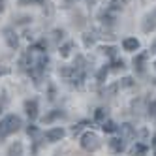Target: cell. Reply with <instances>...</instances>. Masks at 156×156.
Segmentation results:
<instances>
[{"label":"cell","mask_w":156,"mask_h":156,"mask_svg":"<svg viewBox=\"0 0 156 156\" xmlns=\"http://www.w3.org/2000/svg\"><path fill=\"white\" fill-rule=\"evenodd\" d=\"M21 128V119L17 115H8L0 120V139H4L8 136H12L13 132Z\"/></svg>","instance_id":"1"},{"label":"cell","mask_w":156,"mask_h":156,"mask_svg":"<svg viewBox=\"0 0 156 156\" xmlns=\"http://www.w3.org/2000/svg\"><path fill=\"white\" fill-rule=\"evenodd\" d=\"M81 147L85 151H88V152H94V151H98L102 147V143H100V137L94 132H87V133L81 136Z\"/></svg>","instance_id":"2"},{"label":"cell","mask_w":156,"mask_h":156,"mask_svg":"<svg viewBox=\"0 0 156 156\" xmlns=\"http://www.w3.org/2000/svg\"><path fill=\"white\" fill-rule=\"evenodd\" d=\"M154 28H156V9H152L143 21V32H152Z\"/></svg>","instance_id":"3"},{"label":"cell","mask_w":156,"mask_h":156,"mask_svg":"<svg viewBox=\"0 0 156 156\" xmlns=\"http://www.w3.org/2000/svg\"><path fill=\"white\" fill-rule=\"evenodd\" d=\"M25 109H27V115L30 117V120H34L38 117V102H36V100H27V102H25Z\"/></svg>","instance_id":"4"},{"label":"cell","mask_w":156,"mask_h":156,"mask_svg":"<svg viewBox=\"0 0 156 156\" xmlns=\"http://www.w3.org/2000/svg\"><path fill=\"white\" fill-rule=\"evenodd\" d=\"M45 137H47V141H60L64 137V130L62 128H51L45 132Z\"/></svg>","instance_id":"5"},{"label":"cell","mask_w":156,"mask_h":156,"mask_svg":"<svg viewBox=\"0 0 156 156\" xmlns=\"http://www.w3.org/2000/svg\"><path fill=\"white\" fill-rule=\"evenodd\" d=\"M4 34H6V41H8V45L12 47V49H15V47L19 45V41H17V34H15L12 28H6V30H4Z\"/></svg>","instance_id":"6"},{"label":"cell","mask_w":156,"mask_h":156,"mask_svg":"<svg viewBox=\"0 0 156 156\" xmlns=\"http://www.w3.org/2000/svg\"><path fill=\"white\" fill-rule=\"evenodd\" d=\"M122 47H124V51H137L139 49V41L136 38H126L124 41H122Z\"/></svg>","instance_id":"7"},{"label":"cell","mask_w":156,"mask_h":156,"mask_svg":"<svg viewBox=\"0 0 156 156\" xmlns=\"http://www.w3.org/2000/svg\"><path fill=\"white\" fill-rule=\"evenodd\" d=\"M109 147L113 152H120V151H124V141H122V137H113V139H109Z\"/></svg>","instance_id":"8"},{"label":"cell","mask_w":156,"mask_h":156,"mask_svg":"<svg viewBox=\"0 0 156 156\" xmlns=\"http://www.w3.org/2000/svg\"><path fill=\"white\" fill-rule=\"evenodd\" d=\"M149 57V53H141V55H137L136 58H133V68H136L139 73L143 72V62H145V58Z\"/></svg>","instance_id":"9"},{"label":"cell","mask_w":156,"mask_h":156,"mask_svg":"<svg viewBox=\"0 0 156 156\" xmlns=\"http://www.w3.org/2000/svg\"><path fill=\"white\" fill-rule=\"evenodd\" d=\"M120 136L124 139H132L133 137V126L132 124H122L120 126Z\"/></svg>","instance_id":"10"},{"label":"cell","mask_w":156,"mask_h":156,"mask_svg":"<svg viewBox=\"0 0 156 156\" xmlns=\"http://www.w3.org/2000/svg\"><path fill=\"white\" fill-rule=\"evenodd\" d=\"M21 152H23V145H21V143L17 141V143H13L12 147H9L8 156H21Z\"/></svg>","instance_id":"11"},{"label":"cell","mask_w":156,"mask_h":156,"mask_svg":"<svg viewBox=\"0 0 156 156\" xmlns=\"http://www.w3.org/2000/svg\"><path fill=\"white\" fill-rule=\"evenodd\" d=\"M104 132H107V133H113V132H117V124L113 120H104Z\"/></svg>","instance_id":"12"},{"label":"cell","mask_w":156,"mask_h":156,"mask_svg":"<svg viewBox=\"0 0 156 156\" xmlns=\"http://www.w3.org/2000/svg\"><path fill=\"white\" fill-rule=\"evenodd\" d=\"M145 152H147V147H145L143 143H137L136 147L132 149V154H133V156H143Z\"/></svg>","instance_id":"13"},{"label":"cell","mask_w":156,"mask_h":156,"mask_svg":"<svg viewBox=\"0 0 156 156\" xmlns=\"http://www.w3.org/2000/svg\"><path fill=\"white\" fill-rule=\"evenodd\" d=\"M58 117H62V111H53V113H49V115L43 117V122H51V120L58 119Z\"/></svg>","instance_id":"14"},{"label":"cell","mask_w":156,"mask_h":156,"mask_svg":"<svg viewBox=\"0 0 156 156\" xmlns=\"http://www.w3.org/2000/svg\"><path fill=\"white\" fill-rule=\"evenodd\" d=\"M105 115H107V111H105L104 107H100V109H96V115H94V117H96V120H104Z\"/></svg>","instance_id":"15"},{"label":"cell","mask_w":156,"mask_h":156,"mask_svg":"<svg viewBox=\"0 0 156 156\" xmlns=\"http://www.w3.org/2000/svg\"><path fill=\"white\" fill-rule=\"evenodd\" d=\"M105 75H107V68H105V66H104V68H102V70L98 72V75H96V79H98L100 83H104V79H105Z\"/></svg>","instance_id":"16"},{"label":"cell","mask_w":156,"mask_h":156,"mask_svg":"<svg viewBox=\"0 0 156 156\" xmlns=\"http://www.w3.org/2000/svg\"><path fill=\"white\" fill-rule=\"evenodd\" d=\"M70 49H72V43H66V45L60 47V55H62V57H68V55H70Z\"/></svg>","instance_id":"17"},{"label":"cell","mask_w":156,"mask_h":156,"mask_svg":"<svg viewBox=\"0 0 156 156\" xmlns=\"http://www.w3.org/2000/svg\"><path fill=\"white\" fill-rule=\"evenodd\" d=\"M102 51L107 55V57H115V51H117V49H115V47H104Z\"/></svg>","instance_id":"18"},{"label":"cell","mask_w":156,"mask_h":156,"mask_svg":"<svg viewBox=\"0 0 156 156\" xmlns=\"http://www.w3.org/2000/svg\"><path fill=\"white\" fill-rule=\"evenodd\" d=\"M124 68V60H115L113 62V70H122Z\"/></svg>","instance_id":"19"},{"label":"cell","mask_w":156,"mask_h":156,"mask_svg":"<svg viewBox=\"0 0 156 156\" xmlns=\"http://www.w3.org/2000/svg\"><path fill=\"white\" fill-rule=\"evenodd\" d=\"M149 115L156 117V102H151V105H149Z\"/></svg>","instance_id":"20"},{"label":"cell","mask_w":156,"mask_h":156,"mask_svg":"<svg viewBox=\"0 0 156 156\" xmlns=\"http://www.w3.org/2000/svg\"><path fill=\"white\" fill-rule=\"evenodd\" d=\"M92 43H94V38H92L90 34H87V36H85V45H92Z\"/></svg>","instance_id":"21"},{"label":"cell","mask_w":156,"mask_h":156,"mask_svg":"<svg viewBox=\"0 0 156 156\" xmlns=\"http://www.w3.org/2000/svg\"><path fill=\"white\" fill-rule=\"evenodd\" d=\"M132 79H130V77H124V79H122V87H132Z\"/></svg>","instance_id":"22"},{"label":"cell","mask_w":156,"mask_h":156,"mask_svg":"<svg viewBox=\"0 0 156 156\" xmlns=\"http://www.w3.org/2000/svg\"><path fill=\"white\" fill-rule=\"evenodd\" d=\"M27 132H28V136H36V133H38V130H36L34 126H28V130H27Z\"/></svg>","instance_id":"23"},{"label":"cell","mask_w":156,"mask_h":156,"mask_svg":"<svg viewBox=\"0 0 156 156\" xmlns=\"http://www.w3.org/2000/svg\"><path fill=\"white\" fill-rule=\"evenodd\" d=\"M19 2H21V4H28V2L32 4V2H41V0H19Z\"/></svg>","instance_id":"24"},{"label":"cell","mask_w":156,"mask_h":156,"mask_svg":"<svg viewBox=\"0 0 156 156\" xmlns=\"http://www.w3.org/2000/svg\"><path fill=\"white\" fill-rule=\"evenodd\" d=\"M151 53H156V41H154L152 45H151Z\"/></svg>","instance_id":"25"},{"label":"cell","mask_w":156,"mask_h":156,"mask_svg":"<svg viewBox=\"0 0 156 156\" xmlns=\"http://www.w3.org/2000/svg\"><path fill=\"white\" fill-rule=\"evenodd\" d=\"M152 145H154V147H156V137H154V139H152Z\"/></svg>","instance_id":"26"},{"label":"cell","mask_w":156,"mask_h":156,"mask_svg":"<svg viewBox=\"0 0 156 156\" xmlns=\"http://www.w3.org/2000/svg\"><path fill=\"white\" fill-rule=\"evenodd\" d=\"M0 12H2V0H0Z\"/></svg>","instance_id":"27"},{"label":"cell","mask_w":156,"mask_h":156,"mask_svg":"<svg viewBox=\"0 0 156 156\" xmlns=\"http://www.w3.org/2000/svg\"><path fill=\"white\" fill-rule=\"evenodd\" d=\"M154 68H156V62H154Z\"/></svg>","instance_id":"28"},{"label":"cell","mask_w":156,"mask_h":156,"mask_svg":"<svg viewBox=\"0 0 156 156\" xmlns=\"http://www.w3.org/2000/svg\"><path fill=\"white\" fill-rule=\"evenodd\" d=\"M68 2H72V0H68Z\"/></svg>","instance_id":"29"}]
</instances>
